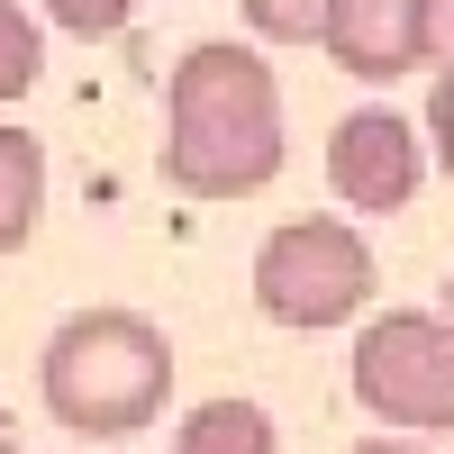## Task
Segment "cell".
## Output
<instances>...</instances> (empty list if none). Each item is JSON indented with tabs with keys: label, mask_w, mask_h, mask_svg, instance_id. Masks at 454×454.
I'll use <instances>...</instances> for the list:
<instances>
[{
	"label": "cell",
	"mask_w": 454,
	"mask_h": 454,
	"mask_svg": "<svg viewBox=\"0 0 454 454\" xmlns=\"http://www.w3.org/2000/svg\"><path fill=\"white\" fill-rule=\"evenodd\" d=\"M0 454H19V419H10V400H0Z\"/></svg>",
	"instance_id": "obj_15"
},
{
	"label": "cell",
	"mask_w": 454,
	"mask_h": 454,
	"mask_svg": "<svg viewBox=\"0 0 454 454\" xmlns=\"http://www.w3.org/2000/svg\"><path fill=\"white\" fill-rule=\"evenodd\" d=\"M327 182L346 209H409L419 200V128L400 119V109H355V119H336L327 137Z\"/></svg>",
	"instance_id": "obj_5"
},
{
	"label": "cell",
	"mask_w": 454,
	"mask_h": 454,
	"mask_svg": "<svg viewBox=\"0 0 454 454\" xmlns=\"http://www.w3.org/2000/svg\"><path fill=\"white\" fill-rule=\"evenodd\" d=\"M36 73H46V36H36V19L19 0H0V100H19Z\"/></svg>",
	"instance_id": "obj_9"
},
{
	"label": "cell",
	"mask_w": 454,
	"mask_h": 454,
	"mask_svg": "<svg viewBox=\"0 0 454 454\" xmlns=\"http://www.w3.org/2000/svg\"><path fill=\"white\" fill-rule=\"evenodd\" d=\"M36 200H46V145H36L27 128H0V254L27 246Z\"/></svg>",
	"instance_id": "obj_7"
},
{
	"label": "cell",
	"mask_w": 454,
	"mask_h": 454,
	"mask_svg": "<svg viewBox=\"0 0 454 454\" xmlns=\"http://www.w3.org/2000/svg\"><path fill=\"white\" fill-rule=\"evenodd\" d=\"M427 137H436V164L454 173V64L436 73V91H427Z\"/></svg>",
	"instance_id": "obj_12"
},
{
	"label": "cell",
	"mask_w": 454,
	"mask_h": 454,
	"mask_svg": "<svg viewBox=\"0 0 454 454\" xmlns=\"http://www.w3.org/2000/svg\"><path fill=\"white\" fill-rule=\"evenodd\" d=\"M355 454H436V445H419V436H372V445H355Z\"/></svg>",
	"instance_id": "obj_14"
},
{
	"label": "cell",
	"mask_w": 454,
	"mask_h": 454,
	"mask_svg": "<svg viewBox=\"0 0 454 454\" xmlns=\"http://www.w3.org/2000/svg\"><path fill=\"white\" fill-rule=\"evenodd\" d=\"M173 454H273V419H263L254 400H200L192 419H182Z\"/></svg>",
	"instance_id": "obj_8"
},
{
	"label": "cell",
	"mask_w": 454,
	"mask_h": 454,
	"mask_svg": "<svg viewBox=\"0 0 454 454\" xmlns=\"http://www.w3.org/2000/svg\"><path fill=\"white\" fill-rule=\"evenodd\" d=\"M372 282H382L372 273V246L346 218H282L273 237L254 246V309L273 327H300V336L364 318Z\"/></svg>",
	"instance_id": "obj_3"
},
{
	"label": "cell",
	"mask_w": 454,
	"mask_h": 454,
	"mask_svg": "<svg viewBox=\"0 0 454 454\" xmlns=\"http://www.w3.org/2000/svg\"><path fill=\"white\" fill-rule=\"evenodd\" d=\"M46 19H55L64 36H119V27L137 19V0H46Z\"/></svg>",
	"instance_id": "obj_11"
},
{
	"label": "cell",
	"mask_w": 454,
	"mask_h": 454,
	"mask_svg": "<svg viewBox=\"0 0 454 454\" xmlns=\"http://www.w3.org/2000/svg\"><path fill=\"white\" fill-rule=\"evenodd\" d=\"M282 173L273 64L237 36H200L164 91V182L182 200H254Z\"/></svg>",
	"instance_id": "obj_1"
},
{
	"label": "cell",
	"mask_w": 454,
	"mask_h": 454,
	"mask_svg": "<svg viewBox=\"0 0 454 454\" xmlns=\"http://www.w3.org/2000/svg\"><path fill=\"white\" fill-rule=\"evenodd\" d=\"M355 400L382 427L409 436H454V318L436 309H382L355 327Z\"/></svg>",
	"instance_id": "obj_4"
},
{
	"label": "cell",
	"mask_w": 454,
	"mask_h": 454,
	"mask_svg": "<svg viewBox=\"0 0 454 454\" xmlns=\"http://www.w3.org/2000/svg\"><path fill=\"white\" fill-rule=\"evenodd\" d=\"M318 46L355 73V82H400L427 64V27L419 0H327V36Z\"/></svg>",
	"instance_id": "obj_6"
},
{
	"label": "cell",
	"mask_w": 454,
	"mask_h": 454,
	"mask_svg": "<svg viewBox=\"0 0 454 454\" xmlns=\"http://www.w3.org/2000/svg\"><path fill=\"white\" fill-rule=\"evenodd\" d=\"M419 27H427V64H454V0H419Z\"/></svg>",
	"instance_id": "obj_13"
},
{
	"label": "cell",
	"mask_w": 454,
	"mask_h": 454,
	"mask_svg": "<svg viewBox=\"0 0 454 454\" xmlns=\"http://www.w3.org/2000/svg\"><path fill=\"white\" fill-rule=\"evenodd\" d=\"M36 382L73 436H137L173 400V346L145 309H73Z\"/></svg>",
	"instance_id": "obj_2"
},
{
	"label": "cell",
	"mask_w": 454,
	"mask_h": 454,
	"mask_svg": "<svg viewBox=\"0 0 454 454\" xmlns=\"http://www.w3.org/2000/svg\"><path fill=\"white\" fill-rule=\"evenodd\" d=\"M254 36H282V46H318L327 36V0H246Z\"/></svg>",
	"instance_id": "obj_10"
}]
</instances>
